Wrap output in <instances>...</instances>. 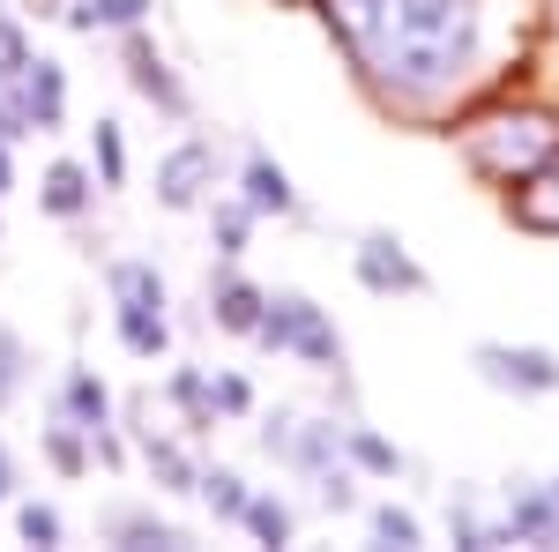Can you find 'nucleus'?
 I'll use <instances>...</instances> for the list:
<instances>
[{"label": "nucleus", "mask_w": 559, "mask_h": 552, "mask_svg": "<svg viewBox=\"0 0 559 552\" xmlns=\"http://www.w3.org/2000/svg\"><path fill=\"white\" fill-rule=\"evenodd\" d=\"M350 60L403 97L463 83L485 52V0H329Z\"/></svg>", "instance_id": "obj_1"}, {"label": "nucleus", "mask_w": 559, "mask_h": 552, "mask_svg": "<svg viewBox=\"0 0 559 552\" xmlns=\"http://www.w3.org/2000/svg\"><path fill=\"white\" fill-rule=\"evenodd\" d=\"M344 456H350L358 470H373V478H395V470H403V456L388 448V441L373 433V425H358V419L344 425Z\"/></svg>", "instance_id": "obj_24"}, {"label": "nucleus", "mask_w": 559, "mask_h": 552, "mask_svg": "<svg viewBox=\"0 0 559 552\" xmlns=\"http://www.w3.org/2000/svg\"><path fill=\"white\" fill-rule=\"evenodd\" d=\"M254 343L284 351V359H299V366H313V374H344V329H336L306 292H269Z\"/></svg>", "instance_id": "obj_3"}, {"label": "nucleus", "mask_w": 559, "mask_h": 552, "mask_svg": "<svg viewBox=\"0 0 559 552\" xmlns=\"http://www.w3.org/2000/svg\"><path fill=\"white\" fill-rule=\"evenodd\" d=\"M216 195V142L210 134H187L179 150H165V165H157V202L165 210H202Z\"/></svg>", "instance_id": "obj_8"}, {"label": "nucleus", "mask_w": 559, "mask_h": 552, "mask_svg": "<svg viewBox=\"0 0 559 552\" xmlns=\"http://www.w3.org/2000/svg\"><path fill=\"white\" fill-rule=\"evenodd\" d=\"M97 172L83 165V157H52L45 165V179H38V210L45 216H60V224H83L90 210H97Z\"/></svg>", "instance_id": "obj_12"}, {"label": "nucleus", "mask_w": 559, "mask_h": 552, "mask_svg": "<svg viewBox=\"0 0 559 552\" xmlns=\"http://www.w3.org/2000/svg\"><path fill=\"white\" fill-rule=\"evenodd\" d=\"M261 448H269L284 470H299V478H321L329 463H344V425H336V419H299V411H276V419L261 425Z\"/></svg>", "instance_id": "obj_5"}, {"label": "nucleus", "mask_w": 559, "mask_h": 552, "mask_svg": "<svg viewBox=\"0 0 559 552\" xmlns=\"http://www.w3.org/2000/svg\"><path fill=\"white\" fill-rule=\"evenodd\" d=\"M8 187H15V142H0V202H8Z\"/></svg>", "instance_id": "obj_30"}, {"label": "nucleus", "mask_w": 559, "mask_h": 552, "mask_svg": "<svg viewBox=\"0 0 559 552\" xmlns=\"http://www.w3.org/2000/svg\"><path fill=\"white\" fill-rule=\"evenodd\" d=\"M247 232H254V210H247V202H216V195H210V239H216V255L239 261V255H247Z\"/></svg>", "instance_id": "obj_22"}, {"label": "nucleus", "mask_w": 559, "mask_h": 552, "mask_svg": "<svg viewBox=\"0 0 559 552\" xmlns=\"http://www.w3.org/2000/svg\"><path fill=\"white\" fill-rule=\"evenodd\" d=\"M23 381H31V351H23L15 329H0V411L23 396Z\"/></svg>", "instance_id": "obj_25"}, {"label": "nucleus", "mask_w": 559, "mask_h": 552, "mask_svg": "<svg viewBox=\"0 0 559 552\" xmlns=\"http://www.w3.org/2000/svg\"><path fill=\"white\" fill-rule=\"evenodd\" d=\"M97 538L105 545H134V552H173V545H187V530H179L173 515H157V508H134V501H112V508L97 515Z\"/></svg>", "instance_id": "obj_13"}, {"label": "nucleus", "mask_w": 559, "mask_h": 552, "mask_svg": "<svg viewBox=\"0 0 559 552\" xmlns=\"http://www.w3.org/2000/svg\"><path fill=\"white\" fill-rule=\"evenodd\" d=\"M15 97H23V113H31V128H38V134L68 128V68H60V60L31 52V68L15 75Z\"/></svg>", "instance_id": "obj_14"}, {"label": "nucleus", "mask_w": 559, "mask_h": 552, "mask_svg": "<svg viewBox=\"0 0 559 552\" xmlns=\"http://www.w3.org/2000/svg\"><path fill=\"white\" fill-rule=\"evenodd\" d=\"M239 202L254 216H299V187H292V172L276 165L269 150H247V165H239Z\"/></svg>", "instance_id": "obj_15"}, {"label": "nucleus", "mask_w": 559, "mask_h": 552, "mask_svg": "<svg viewBox=\"0 0 559 552\" xmlns=\"http://www.w3.org/2000/svg\"><path fill=\"white\" fill-rule=\"evenodd\" d=\"M105 292H112V337L128 343L134 359H165L173 351V298L157 261H105Z\"/></svg>", "instance_id": "obj_2"}, {"label": "nucleus", "mask_w": 559, "mask_h": 552, "mask_svg": "<svg viewBox=\"0 0 559 552\" xmlns=\"http://www.w3.org/2000/svg\"><path fill=\"white\" fill-rule=\"evenodd\" d=\"M120 68H128V83L165 113V120H194V90L179 83V68L157 52V38H150V23H134V31H120Z\"/></svg>", "instance_id": "obj_6"}, {"label": "nucleus", "mask_w": 559, "mask_h": 552, "mask_svg": "<svg viewBox=\"0 0 559 552\" xmlns=\"http://www.w3.org/2000/svg\"><path fill=\"white\" fill-rule=\"evenodd\" d=\"M350 261H358V284H366V292H381V298H395V292H403V298H426L432 292V277L403 255V239H395V232H366Z\"/></svg>", "instance_id": "obj_9"}, {"label": "nucleus", "mask_w": 559, "mask_h": 552, "mask_svg": "<svg viewBox=\"0 0 559 552\" xmlns=\"http://www.w3.org/2000/svg\"><path fill=\"white\" fill-rule=\"evenodd\" d=\"M373 538H381V545H426L418 515H411V508H395V501H388V508H373Z\"/></svg>", "instance_id": "obj_28"}, {"label": "nucleus", "mask_w": 559, "mask_h": 552, "mask_svg": "<svg viewBox=\"0 0 559 552\" xmlns=\"http://www.w3.org/2000/svg\"><path fill=\"white\" fill-rule=\"evenodd\" d=\"M31 8H38V15H60V8H68V0H31Z\"/></svg>", "instance_id": "obj_31"}, {"label": "nucleus", "mask_w": 559, "mask_h": 552, "mask_svg": "<svg viewBox=\"0 0 559 552\" xmlns=\"http://www.w3.org/2000/svg\"><path fill=\"white\" fill-rule=\"evenodd\" d=\"M150 8H157V0H68L60 23L83 31V38H120L134 23H150Z\"/></svg>", "instance_id": "obj_16"}, {"label": "nucleus", "mask_w": 559, "mask_h": 552, "mask_svg": "<svg viewBox=\"0 0 559 552\" xmlns=\"http://www.w3.org/2000/svg\"><path fill=\"white\" fill-rule=\"evenodd\" d=\"M0 8H8V0H0Z\"/></svg>", "instance_id": "obj_32"}, {"label": "nucleus", "mask_w": 559, "mask_h": 552, "mask_svg": "<svg viewBox=\"0 0 559 552\" xmlns=\"http://www.w3.org/2000/svg\"><path fill=\"white\" fill-rule=\"evenodd\" d=\"M15 538L38 545V552H52V545H68V522H60L52 501H15Z\"/></svg>", "instance_id": "obj_23"}, {"label": "nucleus", "mask_w": 559, "mask_h": 552, "mask_svg": "<svg viewBox=\"0 0 559 552\" xmlns=\"http://www.w3.org/2000/svg\"><path fill=\"white\" fill-rule=\"evenodd\" d=\"M210 396H216V419H254V381L247 374H210Z\"/></svg>", "instance_id": "obj_26"}, {"label": "nucleus", "mask_w": 559, "mask_h": 552, "mask_svg": "<svg viewBox=\"0 0 559 552\" xmlns=\"http://www.w3.org/2000/svg\"><path fill=\"white\" fill-rule=\"evenodd\" d=\"M239 530H247V538H261V545H292V508H284L276 493H247Z\"/></svg>", "instance_id": "obj_21"}, {"label": "nucleus", "mask_w": 559, "mask_h": 552, "mask_svg": "<svg viewBox=\"0 0 559 552\" xmlns=\"http://www.w3.org/2000/svg\"><path fill=\"white\" fill-rule=\"evenodd\" d=\"M15 485H23V478H15V448H8V441H0V508H8V501H15Z\"/></svg>", "instance_id": "obj_29"}, {"label": "nucleus", "mask_w": 559, "mask_h": 552, "mask_svg": "<svg viewBox=\"0 0 559 552\" xmlns=\"http://www.w3.org/2000/svg\"><path fill=\"white\" fill-rule=\"evenodd\" d=\"M165 403L187 419V433H210L216 425V396H210V374L202 366H173L165 374Z\"/></svg>", "instance_id": "obj_18"}, {"label": "nucleus", "mask_w": 559, "mask_h": 552, "mask_svg": "<svg viewBox=\"0 0 559 552\" xmlns=\"http://www.w3.org/2000/svg\"><path fill=\"white\" fill-rule=\"evenodd\" d=\"M31 52H38V45H31V31H23V23L0 8V83H15V75L31 68Z\"/></svg>", "instance_id": "obj_27"}, {"label": "nucleus", "mask_w": 559, "mask_h": 552, "mask_svg": "<svg viewBox=\"0 0 559 552\" xmlns=\"http://www.w3.org/2000/svg\"><path fill=\"white\" fill-rule=\"evenodd\" d=\"M90 172H97L105 195L128 187V134H120V120H97V128H90Z\"/></svg>", "instance_id": "obj_19"}, {"label": "nucleus", "mask_w": 559, "mask_h": 552, "mask_svg": "<svg viewBox=\"0 0 559 552\" xmlns=\"http://www.w3.org/2000/svg\"><path fill=\"white\" fill-rule=\"evenodd\" d=\"M477 381L508 388V396H559V359L537 343H477L471 351Z\"/></svg>", "instance_id": "obj_7"}, {"label": "nucleus", "mask_w": 559, "mask_h": 552, "mask_svg": "<svg viewBox=\"0 0 559 552\" xmlns=\"http://www.w3.org/2000/svg\"><path fill=\"white\" fill-rule=\"evenodd\" d=\"M38 448H45V463L60 470V478H90V463H97V456H90V433L68 419V411H52V419L38 425Z\"/></svg>", "instance_id": "obj_17"}, {"label": "nucleus", "mask_w": 559, "mask_h": 552, "mask_svg": "<svg viewBox=\"0 0 559 552\" xmlns=\"http://www.w3.org/2000/svg\"><path fill=\"white\" fill-rule=\"evenodd\" d=\"M128 441H134V456H142V470L157 478V493H194L202 485V463L187 456V441L142 425V403H128Z\"/></svg>", "instance_id": "obj_10"}, {"label": "nucleus", "mask_w": 559, "mask_h": 552, "mask_svg": "<svg viewBox=\"0 0 559 552\" xmlns=\"http://www.w3.org/2000/svg\"><path fill=\"white\" fill-rule=\"evenodd\" d=\"M194 493L210 501L216 522H239V515H247V493H254V485H247L239 470H224V463H202V485H194Z\"/></svg>", "instance_id": "obj_20"}, {"label": "nucleus", "mask_w": 559, "mask_h": 552, "mask_svg": "<svg viewBox=\"0 0 559 552\" xmlns=\"http://www.w3.org/2000/svg\"><path fill=\"white\" fill-rule=\"evenodd\" d=\"M471 165L500 187H522L537 172L559 165V120L552 113H522V120H492L485 134H471Z\"/></svg>", "instance_id": "obj_4"}, {"label": "nucleus", "mask_w": 559, "mask_h": 552, "mask_svg": "<svg viewBox=\"0 0 559 552\" xmlns=\"http://www.w3.org/2000/svg\"><path fill=\"white\" fill-rule=\"evenodd\" d=\"M261 306H269V292H261L239 261L210 269V321L224 329V337H254V329H261Z\"/></svg>", "instance_id": "obj_11"}]
</instances>
